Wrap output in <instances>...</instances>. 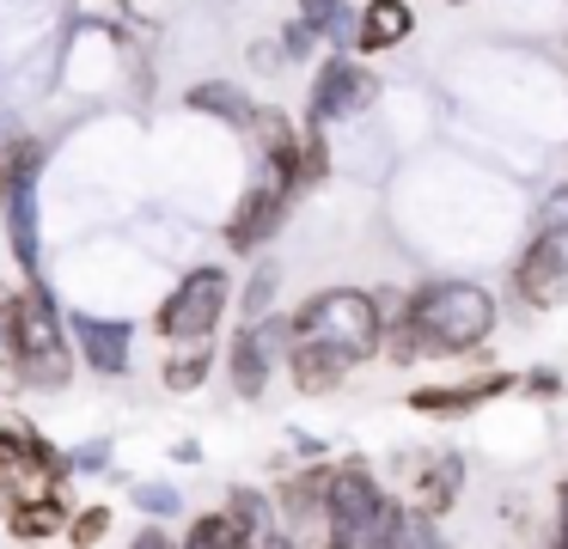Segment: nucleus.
Masks as SVG:
<instances>
[{
    "label": "nucleus",
    "mask_w": 568,
    "mask_h": 549,
    "mask_svg": "<svg viewBox=\"0 0 568 549\" xmlns=\"http://www.w3.org/2000/svg\"><path fill=\"white\" fill-rule=\"evenodd\" d=\"M379 98V80L361 68L355 55H331L318 73H312V92H306V122L312 129H331V122H348Z\"/></svg>",
    "instance_id": "9"
},
{
    "label": "nucleus",
    "mask_w": 568,
    "mask_h": 549,
    "mask_svg": "<svg viewBox=\"0 0 568 549\" xmlns=\"http://www.w3.org/2000/svg\"><path fill=\"white\" fill-rule=\"evenodd\" d=\"M519 390V373H477V378H446V385H416L409 390V409L416 415H477L483 403Z\"/></svg>",
    "instance_id": "11"
},
{
    "label": "nucleus",
    "mask_w": 568,
    "mask_h": 549,
    "mask_svg": "<svg viewBox=\"0 0 568 549\" xmlns=\"http://www.w3.org/2000/svg\"><path fill=\"white\" fill-rule=\"evenodd\" d=\"M251 134H257L263 146V177L287 183V190H306V177H300V153H306V129H294V116L287 110H257V122H251Z\"/></svg>",
    "instance_id": "13"
},
{
    "label": "nucleus",
    "mask_w": 568,
    "mask_h": 549,
    "mask_svg": "<svg viewBox=\"0 0 568 549\" xmlns=\"http://www.w3.org/2000/svg\"><path fill=\"white\" fill-rule=\"evenodd\" d=\"M135 500H141V512H153V519H172V512H184V495H178V488H165V482H141Z\"/></svg>",
    "instance_id": "26"
},
{
    "label": "nucleus",
    "mask_w": 568,
    "mask_h": 549,
    "mask_svg": "<svg viewBox=\"0 0 568 549\" xmlns=\"http://www.w3.org/2000/svg\"><path fill=\"white\" fill-rule=\"evenodd\" d=\"M184 543L190 549H233V543H251V531L239 525V512L226 507V512H202V519L184 531Z\"/></svg>",
    "instance_id": "23"
},
{
    "label": "nucleus",
    "mask_w": 568,
    "mask_h": 549,
    "mask_svg": "<svg viewBox=\"0 0 568 549\" xmlns=\"http://www.w3.org/2000/svg\"><path fill=\"white\" fill-rule=\"evenodd\" d=\"M68 336L80 342V360H87L92 373H104V378L129 373V342H135V329H129L123 317H87V312H74V317H68Z\"/></svg>",
    "instance_id": "14"
},
{
    "label": "nucleus",
    "mask_w": 568,
    "mask_h": 549,
    "mask_svg": "<svg viewBox=\"0 0 568 549\" xmlns=\"http://www.w3.org/2000/svg\"><path fill=\"white\" fill-rule=\"evenodd\" d=\"M519 390H526V397H562V373H526Z\"/></svg>",
    "instance_id": "30"
},
{
    "label": "nucleus",
    "mask_w": 568,
    "mask_h": 549,
    "mask_svg": "<svg viewBox=\"0 0 568 549\" xmlns=\"http://www.w3.org/2000/svg\"><path fill=\"white\" fill-rule=\"evenodd\" d=\"M226 305H233V275H226L221 263H196V268H190V275L160 299L153 329H160L165 342H209L214 329H221Z\"/></svg>",
    "instance_id": "6"
},
{
    "label": "nucleus",
    "mask_w": 568,
    "mask_h": 549,
    "mask_svg": "<svg viewBox=\"0 0 568 549\" xmlns=\"http://www.w3.org/2000/svg\"><path fill=\"white\" fill-rule=\"evenodd\" d=\"M294 336L331 342L355 366H367L385 354V299L367 287H324L294 312Z\"/></svg>",
    "instance_id": "3"
},
{
    "label": "nucleus",
    "mask_w": 568,
    "mask_h": 549,
    "mask_svg": "<svg viewBox=\"0 0 568 549\" xmlns=\"http://www.w3.org/2000/svg\"><path fill=\"white\" fill-rule=\"evenodd\" d=\"M184 104L202 110V116H214V122H226V129H251V122H257V104H251L245 85H233V80H202V85H190Z\"/></svg>",
    "instance_id": "18"
},
{
    "label": "nucleus",
    "mask_w": 568,
    "mask_h": 549,
    "mask_svg": "<svg viewBox=\"0 0 568 549\" xmlns=\"http://www.w3.org/2000/svg\"><path fill=\"white\" fill-rule=\"evenodd\" d=\"M458 495H465V458H458V451H428V458H416V470H409V495H404L409 512H422V519H446V512L458 507Z\"/></svg>",
    "instance_id": "12"
},
{
    "label": "nucleus",
    "mask_w": 568,
    "mask_h": 549,
    "mask_svg": "<svg viewBox=\"0 0 568 549\" xmlns=\"http://www.w3.org/2000/svg\"><path fill=\"white\" fill-rule=\"evenodd\" d=\"M209 373H214V348H209V342H178V354L165 360L160 385L184 397V390H202V385H209Z\"/></svg>",
    "instance_id": "20"
},
{
    "label": "nucleus",
    "mask_w": 568,
    "mask_h": 549,
    "mask_svg": "<svg viewBox=\"0 0 568 549\" xmlns=\"http://www.w3.org/2000/svg\"><path fill=\"white\" fill-rule=\"evenodd\" d=\"M446 7H465V0H446Z\"/></svg>",
    "instance_id": "32"
},
{
    "label": "nucleus",
    "mask_w": 568,
    "mask_h": 549,
    "mask_svg": "<svg viewBox=\"0 0 568 549\" xmlns=\"http://www.w3.org/2000/svg\"><path fill=\"white\" fill-rule=\"evenodd\" d=\"M416 37V7L409 0H367L355 19V49L361 55H385V49Z\"/></svg>",
    "instance_id": "16"
},
{
    "label": "nucleus",
    "mask_w": 568,
    "mask_h": 549,
    "mask_svg": "<svg viewBox=\"0 0 568 549\" xmlns=\"http://www.w3.org/2000/svg\"><path fill=\"white\" fill-rule=\"evenodd\" d=\"M294 7H300V19H306L324 43H355V19H361L355 0H294Z\"/></svg>",
    "instance_id": "21"
},
{
    "label": "nucleus",
    "mask_w": 568,
    "mask_h": 549,
    "mask_svg": "<svg viewBox=\"0 0 568 549\" xmlns=\"http://www.w3.org/2000/svg\"><path fill=\"white\" fill-rule=\"evenodd\" d=\"M104 531H111V512H104V507H87V512H80V525H74V543H99Z\"/></svg>",
    "instance_id": "29"
},
{
    "label": "nucleus",
    "mask_w": 568,
    "mask_h": 549,
    "mask_svg": "<svg viewBox=\"0 0 568 549\" xmlns=\"http://www.w3.org/2000/svg\"><path fill=\"white\" fill-rule=\"evenodd\" d=\"M38 159L43 146H19V159L0 177V220H7V244H13L19 268L43 281V244H38Z\"/></svg>",
    "instance_id": "8"
},
{
    "label": "nucleus",
    "mask_w": 568,
    "mask_h": 549,
    "mask_svg": "<svg viewBox=\"0 0 568 549\" xmlns=\"http://www.w3.org/2000/svg\"><path fill=\"white\" fill-rule=\"evenodd\" d=\"M514 293L531 312L568 305V183L544 190L538 214H531L526 251L514 256Z\"/></svg>",
    "instance_id": "4"
},
{
    "label": "nucleus",
    "mask_w": 568,
    "mask_h": 549,
    "mask_svg": "<svg viewBox=\"0 0 568 549\" xmlns=\"http://www.w3.org/2000/svg\"><path fill=\"white\" fill-rule=\"evenodd\" d=\"M275 287H282V268H275V263H263L257 275H251V287H245V317H263V312H270Z\"/></svg>",
    "instance_id": "25"
},
{
    "label": "nucleus",
    "mask_w": 568,
    "mask_h": 549,
    "mask_svg": "<svg viewBox=\"0 0 568 549\" xmlns=\"http://www.w3.org/2000/svg\"><path fill=\"white\" fill-rule=\"evenodd\" d=\"M501 324V305L483 281L440 275L385 299V354L397 366H416L428 354H483Z\"/></svg>",
    "instance_id": "1"
},
{
    "label": "nucleus",
    "mask_w": 568,
    "mask_h": 549,
    "mask_svg": "<svg viewBox=\"0 0 568 549\" xmlns=\"http://www.w3.org/2000/svg\"><path fill=\"white\" fill-rule=\"evenodd\" d=\"M318 43H324V37H318V31H312V24H306V19H287V24H282V55H294V61H306V55H312V49H318Z\"/></svg>",
    "instance_id": "27"
},
{
    "label": "nucleus",
    "mask_w": 568,
    "mask_h": 549,
    "mask_svg": "<svg viewBox=\"0 0 568 549\" xmlns=\"http://www.w3.org/2000/svg\"><path fill=\"white\" fill-rule=\"evenodd\" d=\"M287 342H294V317H245L233 336V348H226V373H233V390L245 403H257L263 390H270L275 366H287Z\"/></svg>",
    "instance_id": "7"
},
{
    "label": "nucleus",
    "mask_w": 568,
    "mask_h": 549,
    "mask_svg": "<svg viewBox=\"0 0 568 549\" xmlns=\"http://www.w3.org/2000/svg\"><path fill=\"white\" fill-rule=\"evenodd\" d=\"M556 543H568V470L556 482Z\"/></svg>",
    "instance_id": "31"
},
{
    "label": "nucleus",
    "mask_w": 568,
    "mask_h": 549,
    "mask_svg": "<svg viewBox=\"0 0 568 549\" xmlns=\"http://www.w3.org/2000/svg\"><path fill=\"white\" fill-rule=\"evenodd\" d=\"M68 519V507L55 500V488H43V495H26L13 500V512H7V525H13V537H55Z\"/></svg>",
    "instance_id": "19"
},
{
    "label": "nucleus",
    "mask_w": 568,
    "mask_h": 549,
    "mask_svg": "<svg viewBox=\"0 0 568 549\" xmlns=\"http://www.w3.org/2000/svg\"><path fill=\"white\" fill-rule=\"evenodd\" d=\"M0 470H50V476H62L68 464H62V451H55L38 427L7 421V415H0Z\"/></svg>",
    "instance_id": "17"
},
{
    "label": "nucleus",
    "mask_w": 568,
    "mask_h": 549,
    "mask_svg": "<svg viewBox=\"0 0 568 549\" xmlns=\"http://www.w3.org/2000/svg\"><path fill=\"white\" fill-rule=\"evenodd\" d=\"M275 507H282V519H287V525H306V519H318V525H324V470H300L294 482H282Z\"/></svg>",
    "instance_id": "22"
},
{
    "label": "nucleus",
    "mask_w": 568,
    "mask_h": 549,
    "mask_svg": "<svg viewBox=\"0 0 568 549\" xmlns=\"http://www.w3.org/2000/svg\"><path fill=\"white\" fill-rule=\"evenodd\" d=\"M13 354H19V378L26 385H50V390L68 385V324L43 281L13 293Z\"/></svg>",
    "instance_id": "5"
},
{
    "label": "nucleus",
    "mask_w": 568,
    "mask_h": 549,
    "mask_svg": "<svg viewBox=\"0 0 568 549\" xmlns=\"http://www.w3.org/2000/svg\"><path fill=\"white\" fill-rule=\"evenodd\" d=\"M287 207H294V190H287V183H275V177H257L245 190V202L233 207V220H226V251H239V256L263 251V244L282 232Z\"/></svg>",
    "instance_id": "10"
},
{
    "label": "nucleus",
    "mask_w": 568,
    "mask_h": 549,
    "mask_svg": "<svg viewBox=\"0 0 568 549\" xmlns=\"http://www.w3.org/2000/svg\"><path fill=\"white\" fill-rule=\"evenodd\" d=\"M348 373H355V360L343 348H331V342H312V336L287 342V378H294L300 397H331Z\"/></svg>",
    "instance_id": "15"
},
{
    "label": "nucleus",
    "mask_w": 568,
    "mask_h": 549,
    "mask_svg": "<svg viewBox=\"0 0 568 549\" xmlns=\"http://www.w3.org/2000/svg\"><path fill=\"white\" fill-rule=\"evenodd\" d=\"M19 354H13V293L0 287V373H13Z\"/></svg>",
    "instance_id": "28"
},
{
    "label": "nucleus",
    "mask_w": 568,
    "mask_h": 549,
    "mask_svg": "<svg viewBox=\"0 0 568 549\" xmlns=\"http://www.w3.org/2000/svg\"><path fill=\"white\" fill-rule=\"evenodd\" d=\"M404 500L385 495L379 476L361 458H343L324 470V537L336 549H379L397 543V525H404Z\"/></svg>",
    "instance_id": "2"
},
{
    "label": "nucleus",
    "mask_w": 568,
    "mask_h": 549,
    "mask_svg": "<svg viewBox=\"0 0 568 549\" xmlns=\"http://www.w3.org/2000/svg\"><path fill=\"white\" fill-rule=\"evenodd\" d=\"M226 507L239 512V525L251 531V543H282V531H275V500L270 495H257V488H233V500Z\"/></svg>",
    "instance_id": "24"
}]
</instances>
